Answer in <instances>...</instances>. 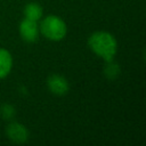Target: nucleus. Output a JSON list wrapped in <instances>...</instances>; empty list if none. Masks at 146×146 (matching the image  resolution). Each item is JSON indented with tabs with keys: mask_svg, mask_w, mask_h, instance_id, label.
I'll return each mask as SVG.
<instances>
[{
	"mask_svg": "<svg viewBox=\"0 0 146 146\" xmlns=\"http://www.w3.org/2000/svg\"><path fill=\"white\" fill-rule=\"evenodd\" d=\"M88 46L105 62H112L117 51V41L115 36L106 31L94 32L88 39Z\"/></svg>",
	"mask_w": 146,
	"mask_h": 146,
	"instance_id": "1",
	"label": "nucleus"
},
{
	"mask_svg": "<svg viewBox=\"0 0 146 146\" xmlns=\"http://www.w3.org/2000/svg\"><path fill=\"white\" fill-rule=\"evenodd\" d=\"M39 31L48 40L59 41L65 38L67 32V26L66 23L59 16L49 15L41 21L39 25Z\"/></svg>",
	"mask_w": 146,
	"mask_h": 146,
	"instance_id": "2",
	"label": "nucleus"
},
{
	"mask_svg": "<svg viewBox=\"0 0 146 146\" xmlns=\"http://www.w3.org/2000/svg\"><path fill=\"white\" fill-rule=\"evenodd\" d=\"M39 32L40 31L38 22L24 17V19L19 24V34L22 39L26 42H34L39 38Z\"/></svg>",
	"mask_w": 146,
	"mask_h": 146,
	"instance_id": "3",
	"label": "nucleus"
},
{
	"mask_svg": "<svg viewBox=\"0 0 146 146\" xmlns=\"http://www.w3.org/2000/svg\"><path fill=\"white\" fill-rule=\"evenodd\" d=\"M6 133L7 137L16 144L25 143L29 139L27 128L19 122H10L6 128Z\"/></svg>",
	"mask_w": 146,
	"mask_h": 146,
	"instance_id": "4",
	"label": "nucleus"
},
{
	"mask_svg": "<svg viewBox=\"0 0 146 146\" xmlns=\"http://www.w3.org/2000/svg\"><path fill=\"white\" fill-rule=\"evenodd\" d=\"M47 87L51 94L57 96L66 95L70 90L68 81L63 75H59V74L49 75V78L47 79Z\"/></svg>",
	"mask_w": 146,
	"mask_h": 146,
	"instance_id": "5",
	"label": "nucleus"
},
{
	"mask_svg": "<svg viewBox=\"0 0 146 146\" xmlns=\"http://www.w3.org/2000/svg\"><path fill=\"white\" fill-rule=\"evenodd\" d=\"M13 67V57L11 54L5 49L0 48V79L6 78Z\"/></svg>",
	"mask_w": 146,
	"mask_h": 146,
	"instance_id": "6",
	"label": "nucleus"
},
{
	"mask_svg": "<svg viewBox=\"0 0 146 146\" xmlns=\"http://www.w3.org/2000/svg\"><path fill=\"white\" fill-rule=\"evenodd\" d=\"M43 10L42 7L36 2H30L24 7V17L32 21H40L42 18Z\"/></svg>",
	"mask_w": 146,
	"mask_h": 146,
	"instance_id": "7",
	"label": "nucleus"
},
{
	"mask_svg": "<svg viewBox=\"0 0 146 146\" xmlns=\"http://www.w3.org/2000/svg\"><path fill=\"white\" fill-rule=\"evenodd\" d=\"M104 73L108 79H115L120 74V66L112 62H106V66L104 68Z\"/></svg>",
	"mask_w": 146,
	"mask_h": 146,
	"instance_id": "8",
	"label": "nucleus"
},
{
	"mask_svg": "<svg viewBox=\"0 0 146 146\" xmlns=\"http://www.w3.org/2000/svg\"><path fill=\"white\" fill-rule=\"evenodd\" d=\"M15 114H16V111H15V107L11 104H3L0 107V115L3 117V120L10 121V120L14 119Z\"/></svg>",
	"mask_w": 146,
	"mask_h": 146,
	"instance_id": "9",
	"label": "nucleus"
}]
</instances>
